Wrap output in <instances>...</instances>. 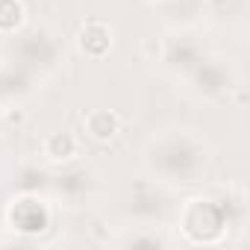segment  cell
Listing matches in <instances>:
<instances>
[{"label":"cell","mask_w":250,"mask_h":250,"mask_svg":"<svg viewBox=\"0 0 250 250\" xmlns=\"http://www.w3.org/2000/svg\"><path fill=\"white\" fill-rule=\"evenodd\" d=\"M145 168L165 186L200 183L212 168V145L191 127L159 130L145 145Z\"/></svg>","instance_id":"obj_1"},{"label":"cell","mask_w":250,"mask_h":250,"mask_svg":"<svg viewBox=\"0 0 250 250\" xmlns=\"http://www.w3.org/2000/svg\"><path fill=\"white\" fill-rule=\"evenodd\" d=\"M27 24L24 0H0V36H15Z\"/></svg>","instance_id":"obj_12"},{"label":"cell","mask_w":250,"mask_h":250,"mask_svg":"<svg viewBox=\"0 0 250 250\" xmlns=\"http://www.w3.org/2000/svg\"><path fill=\"white\" fill-rule=\"evenodd\" d=\"M118 244H124V247H168L171 238H168L159 227H153V224H142V227H133V232L121 235Z\"/></svg>","instance_id":"obj_11"},{"label":"cell","mask_w":250,"mask_h":250,"mask_svg":"<svg viewBox=\"0 0 250 250\" xmlns=\"http://www.w3.org/2000/svg\"><path fill=\"white\" fill-rule=\"evenodd\" d=\"M186 83V91L197 100H221L229 91L241 88L238 85V68L229 56L224 53H203L197 59V65L180 77Z\"/></svg>","instance_id":"obj_3"},{"label":"cell","mask_w":250,"mask_h":250,"mask_svg":"<svg viewBox=\"0 0 250 250\" xmlns=\"http://www.w3.org/2000/svg\"><path fill=\"white\" fill-rule=\"evenodd\" d=\"M42 156L50 165H71L80 156V139L68 130H56L50 136H44L42 142Z\"/></svg>","instance_id":"obj_9"},{"label":"cell","mask_w":250,"mask_h":250,"mask_svg":"<svg viewBox=\"0 0 250 250\" xmlns=\"http://www.w3.org/2000/svg\"><path fill=\"white\" fill-rule=\"evenodd\" d=\"M124 127V121L115 109H88L83 115V130L94 142H112Z\"/></svg>","instance_id":"obj_10"},{"label":"cell","mask_w":250,"mask_h":250,"mask_svg":"<svg viewBox=\"0 0 250 250\" xmlns=\"http://www.w3.org/2000/svg\"><path fill=\"white\" fill-rule=\"evenodd\" d=\"M203 53H206V44L194 27H171L159 39V62L177 77L188 74Z\"/></svg>","instance_id":"obj_4"},{"label":"cell","mask_w":250,"mask_h":250,"mask_svg":"<svg viewBox=\"0 0 250 250\" xmlns=\"http://www.w3.org/2000/svg\"><path fill=\"white\" fill-rule=\"evenodd\" d=\"M156 3H168V0H156Z\"/></svg>","instance_id":"obj_14"},{"label":"cell","mask_w":250,"mask_h":250,"mask_svg":"<svg viewBox=\"0 0 250 250\" xmlns=\"http://www.w3.org/2000/svg\"><path fill=\"white\" fill-rule=\"evenodd\" d=\"M18 39L12 42V59L27 68H50L56 65V42L47 39L44 33H15Z\"/></svg>","instance_id":"obj_6"},{"label":"cell","mask_w":250,"mask_h":250,"mask_svg":"<svg viewBox=\"0 0 250 250\" xmlns=\"http://www.w3.org/2000/svg\"><path fill=\"white\" fill-rule=\"evenodd\" d=\"M206 12L224 24H241L247 15V0H203Z\"/></svg>","instance_id":"obj_13"},{"label":"cell","mask_w":250,"mask_h":250,"mask_svg":"<svg viewBox=\"0 0 250 250\" xmlns=\"http://www.w3.org/2000/svg\"><path fill=\"white\" fill-rule=\"evenodd\" d=\"M177 227H180L186 244H197V247L224 244L227 232L232 229V221H229V212H227L221 191L194 194V197L183 200L180 215H177Z\"/></svg>","instance_id":"obj_2"},{"label":"cell","mask_w":250,"mask_h":250,"mask_svg":"<svg viewBox=\"0 0 250 250\" xmlns=\"http://www.w3.org/2000/svg\"><path fill=\"white\" fill-rule=\"evenodd\" d=\"M6 224L21 235H42L53 227V206L39 191H24L9 200Z\"/></svg>","instance_id":"obj_5"},{"label":"cell","mask_w":250,"mask_h":250,"mask_svg":"<svg viewBox=\"0 0 250 250\" xmlns=\"http://www.w3.org/2000/svg\"><path fill=\"white\" fill-rule=\"evenodd\" d=\"M74 42H77V50L85 59H103V56H109V50L115 44V30L103 18H88V21L80 24Z\"/></svg>","instance_id":"obj_7"},{"label":"cell","mask_w":250,"mask_h":250,"mask_svg":"<svg viewBox=\"0 0 250 250\" xmlns=\"http://www.w3.org/2000/svg\"><path fill=\"white\" fill-rule=\"evenodd\" d=\"M50 186H53V191H56V194H62L65 200H71V203H85V200L91 197V191H94L97 180H94V174H91V171L80 168V171L59 174L56 180H50Z\"/></svg>","instance_id":"obj_8"}]
</instances>
